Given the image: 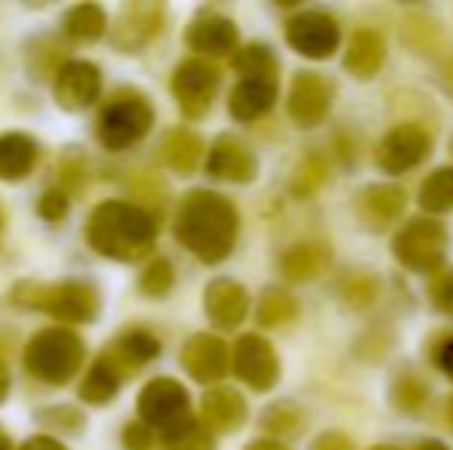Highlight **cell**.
<instances>
[{
    "label": "cell",
    "instance_id": "45",
    "mask_svg": "<svg viewBox=\"0 0 453 450\" xmlns=\"http://www.w3.org/2000/svg\"><path fill=\"white\" fill-rule=\"evenodd\" d=\"M19 450H68L62 441H56V439H50V435H31L28 441H25Z\"/></svg>",
    "mask_w": 453,
    "mask_h": 450
},
{
    "label": "cell",
    "instance_id": "10",
    "mask_svg": "<svg viewBox=\"0 0 453 450\" xmlns=\"http://www.w3.org/2000/svg\"><path fill=\"white\" fill-rule=\"evenodd\" d=\"M432 155V133L419 124H398L376 145V167L388 176L407 173Z\"/></svg>",
    "mask_w": 453,
    "mask_h": 450
},
{
    "label": "cell",
    "instance_id": "27",
    "mask_svg": "<svg viewBox=\"0 0 453 450\" xmlns=\"http://www.w3.org/2000/svg\"><path fill=\"white\" fill-rule=\"evenodd\" d=\"M124 379H127L124 373H120L118 367L105 358V355H99V358L93 361L90 370H87L84 383H81V398H84L87 404L102 408V404H108L114 395H118L120 385H124Z\"/></svg>",
    "mask_w": 453,
    "mask_h": 450
},
{
    "label": "cell",
    "instance_id": "5",
    "mask_svg": "<svg viewBox=\"0 0 453 450\" xmlns=\"http://www.w3.org/2000/svg\"><path fill=\"white\" fill-rule=\"evenodd\" d=\"M151 126H155V109H151L149 96L124 90L102 109L96 136L108 151H127L142 142Z\"/></svg>",
    "mask_w": 453,
    "mask_h": 450
},
{
    "label": "cell",
    "instance_id": "17",
    "mask_svg": "<svg viewBox=\"0 0 453 450\" xmlns=\"http://www.w3.org/2000/svg\"><path fill=\"white\" fill-rule=\"evenodd\" d=\"M203 312L219 331H234L250 312V296L232 278H213L203 290Z\"/></svg>",
    "mask_w": 453,
    "mask_h": 450
},
{
    "label": "cell",
    "instance_id": "43",
    "mask_svg": "<svg viewBox=\"0 0 453 450\" xmlns=\"http://www.w3.org/2000/svg\"><path fill=\"white\" fill-rule=\"evenodd\" d=\"M311 450H355V445L342 432H324L321 439L311 445Z\"/></svg>",
    "mask_w": 453,
    "mask_h": 450
},
{
    "label": "cell",
    "instance_id": "4",
    "mask_svg": "<svg viewBox=\"0 0 453 450\" xmlns=\"http://www.w3.org/2000/svg\"><path fill=\"white\" fill-rule=\"evenodd\" d=\"M25 370L47 385H65L84 367V339L72 327H43L22 352Z\"/></svg>",
    "mask_w": 453,
    "mask_h": 450
},
{
    "label": "cell",
    "instance_id": "2",
    "mask_svg": "<svg viewBox=\"0 0 453 450\" xmlns=\"http://www.w3.org/2000/svg\"><path fill=\"white\" fill-rule=\"evenodd\" d=\"M87 244L114 263H139L155 250L157 223L145 207L130 201H102L87 217Z\"/></svg>",
    "mask_w": 453,
    "mask_h": 450
},
{
    "label": "cell",
    "instance_id": "40",
    "mask_svg": "<svg viewBox=\"0 0 453 450\" xmlns=\"http://www.w3.org/2000/svg\"><path fill=\"white\" fill-rule=\"evenodd\" d=\"M43 420H47L50 426H59L62 432H81V429H84V416L74 408H50V410H43Z\"/></svg>",
    "mask_w": 453,
    "mask_h": 450
},
{
    "label": "cell",
    "instance_id": "15",
    "mask_svg": "<svg viewBox=\"0 0 453 450\" xmlns=\"http://www.w3.org/2000/svg\"><path fill=\"white\" fill-rule=\"evenodd\" d=\"M164 16H167L164 4H149V0L127 4L118 16V25H114V47L124 53H139L157 37Z\"/></svg>",
    "mask_w": 453,
    "mask_h": 450
},
{
    "label": "cell",
    "instance_id": "22",
    "mask_svg": "<svg viewBox=\"0 0 453 450\" xmlns=\"http://www.w3.org/2000/svg\"><path fill=\"white\" fill-rule=\"evenodd\" d=\"M201 420L210 426V432L232 435L247 423V401L234 389H210L201 401Z\"/></svg>",
    "mask_w": 453,
    "mask_h": 450
},
{
    "label": "cell",
    "instance_id": "30",
    "mask_svg": "<svg viewBox=\"0 0 453 450\" xmlns=\"http://www.w3.org/2000/svg\"><path fill=\"white\" fill-rule=\"evenodd\" d=\"M419 207L426 213L453 210V167H438L426 176L423 188H419Z\"/></svg>",
    "mask_w": 453,
    "mask_h": 450
},
{
    "label": "cell",
    "instance_id": "29",
    "mask_svg": "<svg viewBox=\"0 0 453 450\" xmlns=\"http://www.w3.org/2000/svg\"><path fill=\"white\" fill-rule=\"evenodd\" d=\"M164 450H216V439L210 432V426L203 420H182L180 426L164 432Z\"/></svg>",
    "mask_w": 453,
    "mask_h": 450
},
{
    "label": "cell",
    "instance_id": "50",
    "mask_svg": "<svg viewBox=\"0 0 453 450\" xmlns=\"http://www.w3.org/2000/svg\"><path fill=\"white\" fill-rule=\"evenodd\" d=\"M0 450H12V441H10V435L0 429Z\"/></svg>",
    "mask_w": 453,
    "mask_h": 450
},
{
    "label": "cell",
    "instance_id": "24",
    "mask_svg": "<svg viewBox=\"0 0 453 450\" xmlns=\"http://www.w3.org/2000/svg\"><path fill=\"white\" fill-rule=\"evenodd\" d=\"M386 62V41L380 31L373 28H358L349 41L346 50V68L358 80H370Z\"/></svg>",
    "mask_w": 453,
    "mask_h": 450
},
{
    "label": "cell",
    "instance_id": "46",
    "mask_svg": "<svg viewBox=\"0 0 453 450\" xmlns=\"http://www.w3.org/2000/svg\"><path fill=\"white\" fill-rule=\"evenodd\" d=\"M244 450H290V447L280 445L278 439H259V441H250Z\"/></svg>",
    "mask_w": 453,
    "mask_h": 450
},
{
    "label": "cell",
    "instance_id": "48",
    "mask_svg": "<svg viewBox=\"0 0 453 450\" xmlns=\"http://www.w3.org/2000/svg\"><path fill=\"white\" fill-rule=\"evenodd\" d=\"M441 80H444V90L453 96V56L448 62H444V72H441Z\"/></svg>",
    "mask_w": 453,
    "mask_h": 450
},
{
    "label": "cell",
    "instance_id": "52",
    "mask_svg": "<svg viewBox=\"0 0 453 450\" xmlns=\"http://www.w3.org/2000/svg\"><path fill=\"white\" fill-rule=\"evenodd\" d=\"M448 420H450V426H453V401L448 404Z\"/></svg>",
    "mask_w": 453,
    "mask_h": 450
},
{
    "label": "cell",
    "instance_id": "14",
    "mask_svg": "<svg viewBox=\"0 0 453 450\" xmlns=\"http://www.w3.org/2000/svg\"><path fill=\"white\" fill-rule=\"evenodd\" d=\"M207 173L213 176V179L247 186V182L257 179L259 161L244 139L234 136V133H222L207 155Z\"/></svg>",
    "mask_w": 453,
    "mask_h": 450
},
{
    "label": "cell",
    "instance_id": "21",
    "mask_svg": "<svg viewBox=\"0 0 453 450\" xmlns=\"http://www.w3.org/2000/svg\"><path fill=\"white\" fill-rule=\"evenodd\" d=\"M274 99H278V80L241 78L234 90L228 93V114L241 124H250V120H259L272 111Z\"/></svg>",
    "mask_w": 453,
    "mask_h": 450
},
{
    "label": "cell",
    "instance_id": "37",
    "mask_svg": "<svg viewBox=\"0 0 453 450\" xmlns=\"http://www.w3.org/2000/svg\"><path fill=\"white\" fill-rule=\"evenodd\" d=\"M426 398H429V389H426L423 383H419L417 377H411V373H404L401 379H395V389H392V401L395 408L401 410H419L426 404Z\"/></svg>",
    "mask_w": 453,
    "mask_h": 450
},
{
    "label": "cell",
    "instance_id": "1",
    "mask_svg": "<svg viewBox=\"0 0 453 450\" xmlns=\"http://www.w3.org/2000/svg\"><path fill=\"white\" fill-rule=\"evenodd\" d=\"M238 207L226 194L210 192V188H195L185 194L173 223L176 240L191 256H197L207 265L228 259V253L234 250V240H238Z\"/></svg>",
    "mask_w": 453,
    "mask_h": 450
},
{
    "label": "cell",
    "instance_id": "28",
    "mask_svg": "<svg viewBox=\"0 0 453 450\" xmlns=\"http://www.w3.org/2000/svg\"><path fill=\"white\" fill-rule=\"evenodd\" d=\"M62 28L72 41H99L108 31V16L99 4H78L62 16Z\"/></svg>",
    "mask_w": 453,
    "mask_h": 450
},
{
    "label": "cell",
    "instance_id": "32",
    "mask_svg": "<svg viewBox=\"0 0 453 450\" xmlns=\"http://www.w3.org/2000/svg\"><path fill=\"white\" fill-rule=\"evenodd\" d=\"M296 315H299L296 300H293L287 290H278V287L265 290L257 306V321L263 327H284V324H290V321H296Z\"/></svg>",
    "mask_w": 453,
    "mask_h": 450
},
{
    "label": "cell",
    "instance_id": "18",
    "mask_svg": "<svg viewBox=\"0 0 453 450\" xmlns=\"http://www.w3.org/2000/svg\"><path fill=\"white\" fill-rule=\"evenodd\" d=\"M407 207V194L401 186H367L355 198V213H358L361 225L367 232H386L392 223H398V217Z\"/></svg>",
    "mask_w": 453,
    "mask_h": 450
},
{
    "label": "cell",
    "instance_id": "39",
    "mask_svg": "<svg viewBox=\"0 0 453 450\" xmlns=\"http://www.w3.org/2000/svg\"><path fill=\"white\" fill-rule=\"evenodd\" d=\"M37 213H41L47 223H62L68 213V192H62V188L43 192L41 201H37Z\"/></svg>",
    "mask_w": 453,
    "mask_h": 450
},
{
    "label": "cell",
    "instance_id": "49",
    "mask_svg": "<svg viewBox=\"0 0 453 450\" xmlns=\"http://www.w3.org/2000/svg\"><path fill=\"white\" fill-rule=\"evenodd\" d=\"M417 450H448V445H441L438 439H426V441H419Z\"/></svg>",
    "mask_w": 453,
    "mask_h": 450
},
{
    "label": "cell",
    "instance_id": "7",
    "mask_svg": "<svg viewBox=\"0 0 453 450\" xmlns=\"http://www.w3.org/2000/svg\"><path fill=\"white\" fill-rule=\"evenodd\" d=\"M136 410H139V420L145 423L149 429H167L180 426L182 420L191 416V401H188V392L180 379L173 377H155L142 385L136 398Z\"/></svg>",
    "mask_w": 453,
    "mask_h": 450
},
{
    "label": "cell",
    "instance_id": "38",
    "mask_svg": "<svg viewBox=\"0 0 453 450\" xmlns=\"http://www.w3.org/2000/svg\"><path fill=\"white\" fill-rule=\"evenodd\" d=\"M342 296H346V302H352V306H370V302L376 300V284L373 278L367 275H352L346 278V284H342Z\"/></svg>",
    "mask_w": 453,
    "mask_h": 450
},
{
    "label": "cell",
    "instance_id": "51",
    "mask_svg": "<svg viewBox=\"0 0 453 450\" xmlns=\"http://www.w3.org/2000/svg\"><path fill=\"white\" fill-rule=\"evenodd\" d=\"M373 450H401V447H392V445H376Z\"/></svg>",
    "mask_w": 453,
    "mask_h": 450
},
{
    "label": "cell",
    "instance_id": "47",
    "mask_svg": "<svg viewBox=\"0 0 453 450\" xmlns=\"http://www.w3.org/2000/svg\"><path fill=\"white\" fill-rule=\"evenodd\" d=\"M6 395H10V370H6V364L0 361V404L6 401Z\"/></svg>",
    "mask_w": 453,
    "mask_h": 450
},
{
    "label": "cell",
    "instance_id": "9",
    "mask_svg": "<svg viewBox=\"0 0 453 450\" xmlns=\"http://www.w3.org/2000/svg\"><path fill=\"white\" fill-rule=\"evenodd\" d=\"M170 90H173V99L180 105L182 118L201 120L210 111V105H213L216 90H219V72L207 59H185L173 72Z\"/></svg>",
    "mask_w": 453,
    "mask_h": 450
},
{
    "label": "cell",
    "instance_id": "25",
    "mask_svg": "<svg viewBox=\"0 0 453 450\" xmlns=\"http://www.w3.org/2000/svg\"><path fill=\"white\" fill-rule=\"evenodd\" d=\"M201 155H203V139L195 130H185V126L167 133L161 142V164L180 176L195 173V167L201 164Z\"/></svg>",
    "mask_w": 453,
    "mask_h": 450
},
{
    "label": "cell",
    "instance_id": "35",
    "mask_svg": "<svg viewBox=\"0 0 453 450\" xmlns=\"http://www.w3.org/2000/svg\"><path fill=\"white\" fill-rule=\"evenodd\" d=\"M324 179H327V167H324L321 157H305L303 164H299L296 176H293V194L296 198H309L311 192H318V188L324 186Z\"/></svg>",
    "mask_w": 453,
    "mask_h": 450
},
{
    "label": "cell",
    "instance_id": "41",
    "mask_svg": "<svg viewBox=\"0 0 453 450\" xmlns=\"http://www.w3.org/2000/svg\"><path fill=\"white\" fill-rule=\"evenodd\" d=\"M120 439H124L127 450H151V429L145 426L142 420L127 423L124 432H120Z\"/></svg>",
    "mask_w": 453,
    "mask_h": 450
},
{
    "label": "cell",
    "instance_id": "13",
    "mask_svg": "<svg viewBox=\"0 0 453 450\" xmlns=\"http://www.w3.org/2000/svg\"><path fill=\"white\" fill-rule=\"evenodd\" d=\"M102 93V72L99 65L87 59H65L56 68L53 96L62 111H84L99 99Z\"/></svg>",
    "mask_w": 453,
    "mask_h": 450
},
{
    "label": "cell",
    "instance_id": "26",
    "mask_svg": "<svg viewBox=\"0 0 453 450\" xmlns=\"http://www.w3.org/2000/svg\"><path fill=\"white\" fill-rule=\"evenodd\" d=\"M334 253L327 244H296L280 256V271L287 281H311L330 265Z\"/></svg>",
    "mask_w": 453,
    "mask_h": 450
},
{
    "label": "cell",
    "instance_id": "53",
    "mask_svg": "<svg viewBox=\"0 0 453 450\" xmlns=\"http://www.w3.org/2000/svg\"><path fill=\"white\" fill-rule=\"evenodd\" d=\"M0 232H4V213H0Z\"/></svg>",
    "mask_w": 453,
    "mask_h": 450
},
{
    "label": "cell",
    "instance_id": "23",
    "mask_svg": "<svg viewBox=\"0 0 453 450\" xmlns=\"http://www.w3.org/2000/svg\"><path fill=\"white\" fill-rule=\"evenodd\" d=\"M37 149L35 136L28 133H0V182H22L37 167Z\"/></svg>",
    "mask_w": 453,
    "mask_h": 450
},
{
    "label": "cell",
    "instance_id": "36",
    "mask_svg": "<svg viewBox=\"0 0 453 450\" xmlns=\"http://www.w3.org/2000/svg\"><path fill=\"white\" fill-rule=\"evenodd\" d=\"M263 426L274 435H296V432H303L305 420L293 404H274V408H269L263 414Z\"/></svg>",
    "mask_w": 453,
    "mask_h": 450
},
{
    "label": "cell",
    "instance_id": "42",
    "mask_svg": "<svg viewBox=\"0 0 453 450\" xmlns=\"http://www.w3.org/2000/svg\"><path fill=\"white\" fill-rule=\"evenodd\" d=\"M432 302H435L444 315H453V271L435 278V284H432Z\"/></svg>",
    "mask_w": 453,
    "mask_h": 450
},
{
    "label": "cell",
    "instance_id": "34",
    "mask_svg": "<svg viewBox=\"0 0 453 450\" xmlns=\"http://www.w3.org/2000/svg\"><path fill=\"white\" fill-rule=\"evenodd\" d=\"M404 41L411 43V50L417 53H435V47L441 43V31L432 19L426 16H411L404 22Z\"/></svg>",
    "mask_w": 453,
    "mask_h": 450
},
{
    "label": "cell",
    "instance_id": "16",
    "mask_svg": "<svg viewBox=\"0 0 453 450\" xmlns=\"http://www.w3.org/2000/svg\"><path fill=\"white\" fill-rule=\"evenodd\" d=\"M180 361L195 383H219L228 373V346L213 333H195L185 339Z\"/></svg>",
    "mask_w": 453,
    "mask_h": 450
},
{
    "label": "cell",
    "instance_id": "20",
    "mask_svg": "<svg viewBox=\"0 0 453 450\" xmlns=\"http://www.w3.org/2000/svg\"><path fill=\"white\" fill-rule=\"evenodd\" d=\"M102 355L130 379L139 367H145L149 361H155L157 355H161V339L151 331H145V327H130V331L120 333Z\"/></svg>",
    "mask_w": 453,
    "mask_h": 450
},
{
    "label": "cell",
    "instance_id": "44",
    "mask_svg": "<svg viewBox=\"0 0 453 450\" xmlns=\"http://www.w3.org/2000/svg\"><path fill=\"white\" fill-rule=\"evenodd\" d=\"M435 361H438V367L444 370V377H450V383H453V337L444 339L441 346H438Z\"/></svg>",
    "mask_w": 453,
    "mask_h": 450
},
{
    "label": "cell",
    "instance_id": "6",
    "mask_svg": "<svg viewBox=\"0 0 453 450\" xmlns=\"http://www.w3.org/2000/svg\"><path fill=\"white\" fill-rule=\"evenodd\" d=\"M392 253L404 269L432 275L448 256V228L435 219H411L392 240Z\"/></svg>",
    "mask_w": 453,
    "mask_h": 450
},
{
    "label": "cell",
    "instance_id": "12",
    "mask_svg": "<svg viewBox=\"0 0 453 450\" xmlns=\"http://www.w3.org/2000/svg\"><path fill=\"white\" fill-rule=\"evenodd\" d=\"M334 105V87L318 72H299L290 80V96H287V114L303 130H315Z\"/></svg>",
    "mask_w": 453,
    "mask_h": 450
},
{
    "label": "cell",
    "instance_id": "33",
    "mask_svg": "<svg viewBox=\"0 0 453 450\" xmlns=\"http://www.w3.org/2000/svg\"><path fill=\"white\" fill-rule=\"evenodd\" d=\"M173 281H176V271H173V265H170V259L157 256L145 265L142 278H139V287H142V294L151 296V300H161V296H167L170 290H173Z\"/></svg>",
    "mask_w": 453,
    "mask_h": 450
},
{
    "label": "cell",
    "instance_id": "3",
    "mask_svg": "<svg viewBox=\"0 0 453 450\" xmlns=\"http://www.w3.org/2000/svg\"><path fill=\"white\" fill-rule=\"evenodd\" d=\"M12 302L31 312H47L68 324H90L102 309L99 290L90 281H19L12 287Z\"/></svg>",
    "mask_w": 453,
    "mask_h": 450
},
{
    "label": "cell",
    "instance_id": "19",
    "mask_svg": "<svg viewBox=\"0 0 453 450\" xmlns=\"http://www.w3.org/2000/svg\"><path fill=\"white\" fill-rule=\"evenodd\" d=\"M185 41L201 56H228L238 50V25L222 12L207 10L188 25Z\"/></svg>",
    "mask_w": 453,
    "mask_h": 450
},
{
    "label": "cell",
    "instance_id": "31",
    "mask_svg": "<svg viewBox=\"0 0 453 450\" xmlns=\"http://www.w3.org/2000/svg\"><path fill=\"white\" fill-rule=\"evenodd\" d=\"M232 65L241 78L278 80V59H274L272 47H265V43H247V47H241L238 53H234Z\"/></svg>",
    "mask_w": 453,
    "mask_h": 450
},
{
    "label": "cell",
    "instance_id": "8",
    "mask_svg": "<svg viewBox=\"0 0 453 450\" xmlns=\"http://www.w3.org/2000/svg\"><path fill=\"white\" fill-rule=\"evenodd\" d=\"M284 37L290 43V50H296L303 59H330L340 50L342 31L330 12L324 10H303L293 19H287Z\"/></svg>",
    "mask_w": 453,
    "mask_h": 450
},
{
    "label": "cell",
    "instance_id": "11",
    "mask_svg": "<svg viewBox=\"0 0 453 450\" xmlns=\"http://www.w3.org/2000/svg\"><path fill=\"white\" fill-rule=\"evenodd\" d=\"M232 370L241 383H247L257 392H269L274 389V383L280 379V364L278 355H274L272 342L257 333H247L234 342L232 352Z\"/></svg>",
    "mask_w": 453,
    "mask_h": 450
}]
</instances>
